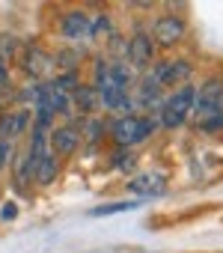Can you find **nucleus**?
<instances>
[{"mask_svg":"<svg viewBox=\"0 0 223 253\" xmlns=\"http://www.w3.org/2000/svg\"><path fill=\"white\" fill-rule=\"evenodd\" d=\"M134 104H140V107H146V110H161V86L155 84V78L152 75H146L143 81H140V89H137V101Z\"/></svg>","mask_w":223,"mask_h":253,"instance_id":"obj_13","label":"nucleus"},{"mask_svg":"<svg viewBox=\"0 0 223 253\" xmlns=\"http://www.w3.org/2000/svg\"><path fill=\"white\" fill-rule=\"evenodd\" d=\"M21 63H24V72H27L30 78H45V75L54 69V57H51V54H45V51H42V48H36V45L24 48Z\"/></svg>","mask_w":223,"mask_h":253,"instance_id":"obj_9","label":"nucleus"},{"mask_svg":"<svg viewBox=\"0 0 223 253\" xmlns=\"http://www.w3.org/2000/svg\"><path fill=\"white\" fill-rule=\"evenodd\" d=\"M158 128V122L152 116H119L110 125V137L119 146H137L143 140H149Z\"/></svg>","mask_w":223,"mask_h":253,"instance_id":"obj_2","label":"nucleus"},{"mask_svg":"<svg viewBox=\"0 0 223 253\" xmlns=\"http://www.w3.org/2000/svg\"><path fill=\"white\" fill-rule=\"evenodd\" d=\"M48 143H51V155H72L80 143V131L72 125H60L48 134Z\"/></svg>","mask_w":223,"mask_h":253,"instance_id":"obj_7","label":"nucleus"},{"mask_svg":"<svg viewBox=\"0 0 223 253\" xmlns=\"http://www.w3.org/2000/svg\"><path fill=\"white\" fill-rule=\"evenodd\" d=\"M193 101H196V86H190V84L179 86L170 98L161 101V125H167V128L185 125L193 116Z\"/></svg>","mask_w":223,"mask_h":253,"instance_id":"obj_1","label":"nucleus"},{"mask_svg":"<svg viewBox=\"0 0 223 253\" xmlns=\"http://www.w3.org/2000/svg\"><path fill=\"white\" fill-rule=\"evenodd\" d=\"M15 214H18L15 203H3V206H0V220H15Z\"/></svg>","mask_w":223,"mask_h":253,"instance_id":"obj_17","label":"nucleus"},{"mask_svg":"<svg viewBox=\"0 0 223 253\" xmlns=\"http://www.w3.org/2000/svg\"><path fill=\"white\" fill-rule=\"evenodd\" d=\"M146 200L140 197V200H122V203H107V206H98V209H92L89 214L92 217H110V214H119V211H131V209H140Z\"/></svg>","mask_w":223,"mask_h":253,"instance_id":"obj_16","label":"nucleus"},{"mask_svg":"<svg viewBox=\"0 0 223 253\" xmlns=\"http://www.w3.org/2000/svg\"><path fill=\"white\" fill-rule=\"evenodd\" d=\"M220 110H223V81L220 78H208L196 89L193 116L196 119H211V116H220Z\"/></svg>","mask_w":223,"mask_h":253,"instance_id":"obj_3","label":"nucleus"},{"mask_svg":"<svg viewBox=\"0 0 223 253\" xmlns=\"http://www.w3.org/2000/svg\"><path fill=\"white\" fill-rule=\"evenodd\" d=\"M95 92H98V104H104V107H110V110L128 113V110L134 107V98H131V92H128V89H116V86H101V89H95Z\"/></svg>","mask_w":223,"mask_h":253,"instance_id":"obj_10","label":"nucleus"},{"mask_svg":"<svg viewBox=\"0 0 223 253\" xmlns=\"http://www.w3.org/2000/svg\"><path fill=\"white\" fill-rule=\"evenodd\" d=\"M12 51H15V39L12 36H0V57H3V54L9 57Z\"/></svg>","mask_w":223,"mask_h":253,"instance_id":"obj_18","label":"nucleus"},{"mask_svg":"<svg viewBox=\"0 0 223 253\" xmlns=\"http://www.w3.org/2000/svg\"><path fill=\"white\" fill-rule=\"evenodd\" d=\"M185 39V21L179 15H161L152 24V42L161 48H173Z\"/></svg>","mask_w":223,"mask_h":253,"instance_id":"obj_6","label":"nucleus"},{"mask_svg":"<svg viewBox=\"0 0 223 253\" xmlns=\"http://www.w3.org/2000/svg\"><path fill=\"white\" fill-rule=\"evenodd\" d=\"M9 152H12V146H9L6 140H0V167H3V164L9 161Z\"/></svg>","mask_w":223,"mask_h":253,"instance_id":"obj_19","label":"nucleus"},{"mask_svg":"<svg viewBox=\"0 0 223 253\" xmlns=\"http://www.w3.org/2000/svg\"><path fill=\"white\" fill-rule=\"evenodd\" d=\"M113 161H116V167H119V170H125V167H131V152H125V155L119 152Z\"/></svg>","mask_w":223,"mask_h":253,"instance_id":"obj_20","label":"nucleus"},{"mask_svg":"<svg viewBox=\"0 0 223 253\" xmlns=\"http://www.w3.org/2000/svg\"><path fill=\"white\" fill-rule=\"evenodd\" d=\"M164 185H167V179L161 176V173H146V176H137V179H131V191L134 194H143V200H149V197H161L164 194Z\"/></svg>","mask_w":223,"mask_h":253,"instance_id":"obj_12","label":"nucleus"},{"mask_svg":"<svg viewBox=\"0 0 223 253\" xmlns=\"http://www.w3.org/2000/svg\"><path fill=\"white\" fill-rule=\"evenodd\" d=\"M27 128H30V110H12V113L0 116V140H6V143L12 137H21Z\"/></svg>","mask_w":223,"mask_h":253,"instance_id":"obj_8","label":"nucleus"},{"mask_svg":"<svg viewBox=\"0 0 223 253\" xmlns=\"http://www.w3.org/2000/svg\"><path fill=\"white\" fill-rule=\"evenodd\" d=\"M72 104L77 107V113H92L95 110V104H98V92H95V86H74L72 89Z\"/></svg>","mask_w":223,"mask_h":253,"instance_id":"obj_14","label":"nucleus"},{"mask_svg":"<svg viewBox=\"0 0 223 253\" xmlns=\"http://www.w3.org/2000/svg\"><path fill=\"white\" fill-rule=\"evenodd\" d=\"M57 173H60V161H57V155H51V152L33 167V179H36L39 185H51V182L57 179Z\"/></svg>","mask_w":223,"mask_h":253,"instance_id":"obj_15","label":"nucleus"},{"mask_svg":"<svg viewBox=\"0 0 223 253\" xmlns=\"http://www.w3.org/2000/svg\"><path fill=\"white\" fill-rule=\"evenodd\" d=\"M202 125H205V128H223V116H211V119H205Z\"/></svg>","mask_w":223,"mask_h":253,"instance_id":"obj_21","label":"nucleus"},{"mask_svg":"<svg viewBox=\"0 0 223 253\" xmlns=\"http://www.w3.org/2000/svg\"><path fill=\"white\" fill-rule=\"evenodd\" d=\"M193 75V66L187 60H161L158 66H152V78L158 86H185Z\"/></svg>","mask_w":223,"mask_h":253,"instance_id":"obj_4","label":"nucleus"},{"mask_svg":"<svg viewBox=\"0 0 223 253\" xmlns=\"http://www.w3.org/2000/svg\"><path fill=\"white\" fill-rule=\"evenodd\" d=\"M63 36L69 42H86L89 39V15L83 12H69L63 18Z\"/></svg>","mask_w":223,"mask_h":253,"instance_id":"obj_11","label":"nucleus"},{"mask_svg":"<svg viewBox=\"0 0 223 253\" xmlns=\"http://www.w3.org/2000/svg\"><path fill=\"white\" fill-rule=\"evenodd\" d=\"M125 57H128V69H137V72H146L155 60V42L149 33H134L128 48H125Z\"/></svg>","mask_w":223,"mask_h":253,"instance_id":"obj_5","label":"nucleus"}]
</instances>
